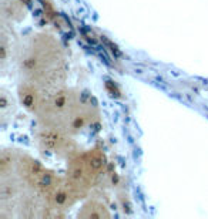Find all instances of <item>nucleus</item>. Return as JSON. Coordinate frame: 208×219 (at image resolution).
I'll return each instance as SVG.
<instances>
[{"instance_id": "1", "label": "nucleus", "mask_w": 208, "mask_h": 219, "mask_svg": "<svg viewBox=\"0 0 208 219\" xmlns=\"http://www.w3.org/2000/svg\"><path fill=\"white\" fill-rule=\"evenodd\" d=\"M105 87H107V90L113 94V95H116V97H120V91H118V88L116 87V85H113V83L111 81H105Z\"/></svg>"}]
</instances>
